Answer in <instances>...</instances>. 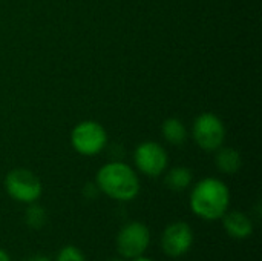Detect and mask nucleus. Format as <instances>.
I'll list each match as a JSON object with an SVG mask.
<instances>
[{"label":"nucleus","mask_w":262,"mask_h":261,"mask_svg":"<svg viewBox=\"0 0 262 261\" xmlns=\"http://www.w3.org/2000/svg\"><path fill=\"white\" fill-rule=\"evenodd\" d=\"M230 191L218 178H204L190 192V209L203 220H220L229 209Z\"/></svg>","instance_id":"nucleus-1"},{"label":"nucleus","mask_w":262,"mask_h":261,"mask_svg":"<svg viewBox=\"0 0 262 261\" xmlns=\"http://www.w3.org/2000/svg\"><path fill=\"white\" fill-rule=\"evenodd\" d=\"M98 191L118 202H130L140 192V180L135 171L124 163H107L97 174Z\"/></svg>","instance_id":"nucleus-2"},{"label":"nucleus","mask_w":262,"mask_h":261,"mask_svg":"<svg viewBox=\"0 0 262 261\" xmlns=\"http://www.w3.org/2000/svg\"><path fill=\"white\" fill-rule=\"evenodd\" d=\"M5 188L11 198L26 205L35 203L43 192V186L38 177L34 172L23 168L12 169L6 175Z\"/></svg>","instance_id":"nucleus-3"},{"label":"nucleus","mask_w":262,"mask_h":261,"mask_svg":"<svg viewBox=\"0 0 262 261\" xmlns=\"http://www.w3.org/2000/svg\"><path fill=\"white\" fill-rule=\"evenodd\" d=\"M150 245V231L144 223L132 222L121 228L117 237V251L123 258L144 255Z\"/></svg>","instance_id":"nucleus-4"},{"label":"nucleus","mask_w":262,"mask_h":261,"mask_svg":"<svg viewBox=\"0 0 262 261\" xmlns=\"http://www.w3.org/2000/svg\"><path fill=\"white\" fill-rule=\"evenodd\" d=\"M74 149L81 155H95L103 151L107 142V134L104 128L97 122H81L78 123L71 135Z\"/></svg>","instance_id":"nucleus-5"},{"label":"nucleus","mask_w":262,"mask_h":261,"mask_svg":"<svg viewBox=\"0 0 262 261\" xmlns=\"http://www.w3.org/2000/svg\"><path fill=\"white\" fill-rule=\"evenodd\" d=\"M193 138L201 149L216 151L224 143L226 128L215 114L206 112L201 114L193 123Z\"/></svg>","instance_id":"nucleus-6"},{"label":"nucleus","mask_w":262,"mask_h":261,"mask_svg":"<svg viewBox=\"0 0 262 261\" xmlns=\"http://www.w3.org/2000/svg\"><path fill=\"white\" fill-rule=\"evenodd\" d=\"M193 245V231L184 222H175L169 225L161 235V249L170 258H180L186 255Z\"/></svg>","instance_id":"nucleus-7"},{"label":"nucleus","mask_w":262,"mask_h":261,"mask_svg":"<svg viewBox=\"0 0 262 261\" xmlns=\"http://www.w3.org/2000/svg\"><path fill=\"white\" fill-rule=\"evenodd\" d=\"M135 165L147 177H158L167 166V154L161 145L147 142L135 149Z\"/></svg>","instance_id":"nucleus-8"},{"label":"nucleus","mask_w":262,"mask_h":261,"mask_svg":"<svg viewBox=\"0 0 262 261\" xmlns=\"http://www.w3.org/2000/svg\"><path fill=\"white\" fill-rule=\"evenodd\" d=\"M221 218H223L226 232L232 238L244 240L253 234V223L249 218V215H246L244 212H239V211L226 212Z\"/></svg>","instance_id":"nucleus-9"},{"label":"nucleus","mask_w":262,"mask_h":261,"mask_svg":"<svg viewBox=\"0 0 262 261\" xmlns=\"http://www.w3.org/2000/svg\"><path fill=\"white\" fill-rule=\"evenodd\" d=\"M216 166L224 174H236L241 168V155L233 148H220L216 154Z\"/></svg>","instance_id":"nucleus-10"},{"label":"nucleus","mask_w":262,"mask_h":261,"mask_svg":"<svg viewBox=\"0 0 262 261\" xmlns=\"http://www.w3.org/2000/svg\"><path fill=\"white\" fill-rule=\"evenodd\" d=\"M190 183H192V172H190V169L183 168V166L173 168L166 175V185H167V188L172 189V191H177V192L187 189Z\"/></svg>","instance_id":"nucleus-11"},{"label":"nucleus","mask_w":262,"mask_h":261,"mask_svg":"<svg viewBox=\"0 0 262 261\" xmlns=\"http://www.w3.org/2000/svg\"><path fill=\"white\" fill-rule=\"evenodd\" d=\"M163 134L166 140L172 145H181L186 142L187 131L181 120L178 118H169L163 123Z\"/></svg>","instance_id":"nucleus-12"},{"label":"nucleus","mask_w":262,"mask_h":261,"mask_svg":"<svg viewBox=\"0 0 262 261\" xmlns=\"http://www.w3.org/2000/svg\"><path fill=\"white\" fill-rule=\"evenodd\" d=\"M25 222L32 229H41L46 225V212L41 206L31 203L25 212Z\"/></svg>","instance_id":"nucleus-13"},{"label":"nucleus","mask_w":262,"mask_h":261,"mask_svg":"<svg viewBox=\"0 0 262 261\" xmlns=\"http://www.w3.org/2000/svg\"><path fill=\"white\" fill-rule=\"evenodd\" d=\"M57 261H86L84 254L75 246H64L60 249Z\"/></svg>","instance_id":"nucleus-14"},{"label":"nucleus","mask_w":262,"mask_h":261,"mask_svg":"<svg viewBox=\"0 0 262 261\" xmlns=\"http://www.w3.org/2000/svg\"><path fill=\"white\" fill-rule=\"evenodd\" d=\"M0 261H11L9 260V255L3 249H0Z\"/></svg>","instance_id":"nucleus-15"},{"label":"nucleus","mask_w":262,"mask_h":261,"mask_svg":"<svg viewBox=\"0 0 262 261\" xmlns=\"http://www.w3.org/2000/svg\"><path fill=\"white\" fill-rule=\"evenodd\" d=\"M28 261H51V260H49V258H46V257H43V255H37V257L29 258Z\"/></svg>","instance_id":"nucleus-16"},{"label":"nucleus","mask_w":262,"mask_h":261,"mask_svg":"<svg viewBox=\"0 0 262 261\" xmlns=\"http://www.w3.org/2000/svg\"><path fill=\"white\" fill-rule=\"evenodd\" d=\"M130 261H152L149 257H144V255H138L135 258H130Z\"/></svg>","instance_id":"nucleus-17"},{"label":"nucleus","mask_w":262,"mask_h":261,"mask_svg":"<svg viewBox=\"0 0 262 261\" xmlns=\"http://www.w3.org/2000/svg\"><path fill=\"white\" fill-rule=\"evenodd\" d=\"M107 261H124V260H120V258H112V260H107Z\"/></svg>","instance_id":"nucleus-18"}]
</instances>
